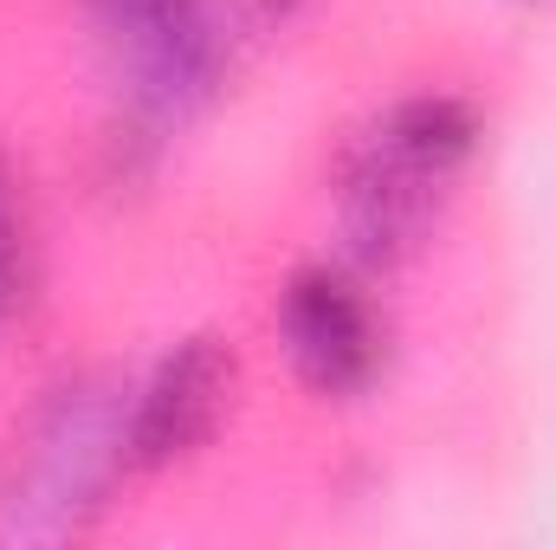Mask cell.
Wrapping results in <instances>:
<instances>
[{
    "instance_id": "5b68a950",
    "label": "cell",
    "mask_w": 556,
    "mask_h": 550,
    "mask_svg": "<svg viewBox=\"0 0 556 550\" xmlns=\"http://www.w3.org/2000/svg\"><path fill=\"white\" fill-rule=\"evenodd\" d=\"M233 389H240V357L227 337L194 330V337L168 343L149 363V376L130 383V409H124L130 473H168V466L194 460L220 434Z\"/></svg>"
},
{
    "instance_id": "52a82bcc",
    "label": "cell",
    "mask_w": 556,
    "mask_h": 550,
    "mask_svg": "<svg viewBox=\"0 0 556 550\" xmlns=\"http://www.w3.org/2000/svg\"><path fill=\"white\" fill-rule=\"evenodd\" d=\"M311 0H220V13H227V26H253V33H266V26H285V20H298Z\"/></svg>"
},
{
    "instance_id": "277c9868",
    "label": "cell",
    "mask_w": 556,
    "mask_h": 550,
    "mask_svg": "<svg viewBox=\"0 0 556 550\" xmlns=\"http://www.w3.org/2000/svg\"><path fill=\"white\" fill-rule=\"evenodd\" d=\"M278 343L298 383L324 402H356L376 389L389 337L369 291L343 266H298L278 291Z\"/></svg>"
},
{
    "instance_id": "7a4b0ae2",
    "label": "cell",
    "mask_w": 556,
    "mask_h": 550,
    "mask_svg": "<svg viewBox=\"0 0 556 550\" xmlns=\"http://www.w3.org/2000/svg\"><path fill=\"white\" fill-rule=\"evenodd\" d=\"M124 409L130 383L104 370L65 376L33 409L0 473V545H65L98 525L117 479L130 473Z\"/></svg>"
},
{
    "instance_id": "8992f818",
    "label": "cell",
    "mask_w": 556,
    "mask_h": 550,
    "mask_svg": "<svg viewBox=\"0 0 556 550\" xmlns=\"http://www.w3.org/2000/svg\"><path fill=\"white\" fill-rule=\"evenodd\" d=\"M26 285V221H20V195H13V175L0 162V317L13 311Z\"/></svg>"
},
{
    "instance_id": "ba28073f",
    "label": "cell",
    "mask_w": 556,
    "mask_h": 550,
    "mask_svg": "<svg viewBox=\"0 0 556 550\" xmlns=\"http://www.w3.org/2000/svg\"><path fill=\"white\" fill-rule=\"evenodd\" d=\"M518 7H538V0H518Z\"/></svg>"
},
{
    "instance_id": "3957f363",
    "label": "cell",
    "mask_w": 556,
    "mask_h": 550,
    "mask_svg": "<svg viewBox=\"0 0 556 550\" xmlns=\"http://www.w3.org/2000/svg\"><path fill=\"white\" fill-rule=\"evenodd\" d=\"M91 26L137 137L181 130L227 85L233 26L220 0H91Z\"/></svg>"
},
{
    "instance_id": "6da1fadb",
    "label": "cell",
    "mask_w": 556,
    "mask_h": 550,
    "mask_svg": "<svg viewBox=\"0 0 556 550\" xmlns=\"http://www.w3.org/2000/svg\"><path fill=\"white\" fill-rule=\"evenodd\" d=\"M479 137V111L459 91H408L369 130H356L330 182L343 253L363 273H395L415 260L440 227L453 182L472 168Z\"/></svg>"
}]
</instances>
